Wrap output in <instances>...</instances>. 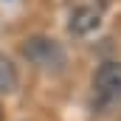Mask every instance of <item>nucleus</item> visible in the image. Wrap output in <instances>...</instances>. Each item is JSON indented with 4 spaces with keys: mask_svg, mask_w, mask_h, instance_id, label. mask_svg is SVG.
Masks as SVG:
<instances>
[{
    "mask_svg": "<svg viewBox=\"0 0 121 121\" xmlns=\"http://www.w3.org/2000/svg\"><path fill=\"white\" fill-rule=\"evenodd\" d=\"M20 51H23V56L31 65H37V68H42L48 73H59L62 68L68 65L65 48H62L56 39H51V37H28L20 45Z\"/></svg>",
    "mask_w": 121,
    "mask_h": 121,
    "instance_id": "obj_1",
    "label": "nucleus"
},
{
    "mask_svg": "<svg viewBox=\"0 0 121 121\" xmlns=\"http://www.w3.org/2000/svg\"><path fill=\"white\" fill-rule=\"evenodd\" d=\"M93 93L101 107H110L121 99V62H104L93 76Z\"/></svg>",
    "mask_w": 121,
    "mask_h": 121,
    "instance_id": "obj_2",
    "label": "nucleus"
},
{
    "mask_svg": "<svg viewBox=\"0 0 121 121\" xmlns=\"http://www.w3.org/2000/svg\"><path fill=\"white\" fill-rule=\"evenodd\" d=\"M101 11H104V3H79L70 11V23H68L70 34H79L82 37V34H90L93 28H99Z\"/></svg>",
    "mask_w": 121,
    "mask_h": 121,
    "instance_id": "obj_3",
    "label": "nucleus"
},
{
    "mask_svg": "<svg viewBox=\"0 0 121 121\" xmlns=\"http://www.w3.org/2000/svg\"><path fill=\"white\" fill-rule=\"evenodd\" d=\"M14 87H17V70L6 56H0V93H11Z\"/></svg>",
    "mask_w": 121,
    "mask_h": 121,
    "instance_id": "obj_4",
    "label": "nucleus"
}]
</instances>
